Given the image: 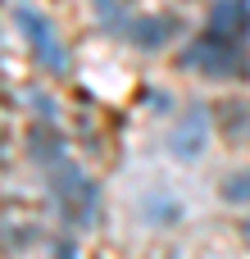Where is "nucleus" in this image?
I'll use <instances>...</instances> for the list:
<instances>
[{"label":"nucleus","instance_id":"nucleus-4","mask_svg":"<svg viewBox=\"0 0 250 259\" xmlns=\"http://www.w3.org/2000/svg\"><path fill=\"white\" fill-rule=\"evenodd\" d=\"M205 141H210V114H205V105H191V109L178 118L173 137H169V150H173L182 164H191V159L205 155Z\"/></svg>","mask_w":250,"mask_h":259},{"label":"nucleus","instance_id":"nucleus-1","mask_svg":"<svg viewBox=\"0 0 250 259\" xmlns=\"http://www.w3.org/2000/svg\"><path fill=\"white\" fill-rule=\"evenodd\" d=\"M50 196H55L64 223H73V228H91L96 205H100V191H96V182H91L73 159H64L59 168H50Z\"/></svg>","mask_w":250,"mask_h":259},{"label":"nucleus","instance_id":"nucleus-2","mask_svg":"<svg viewBox=\"0 0 250 259\" xmlns=\"http://www.w3.org/2000/svg\"><path fill=\"white\" fill-rule=\"evenodd\" d=\"M187 68H200L205 77H219V82H232V77H250V55L241 41H228L219 32H200L196 46H187L182 55Z\"/></svg>","mask_w":250,"mask_h":259},{"label":"nucleus","instance_id":"nucleus-3","mask_svg":"<svg viewBox=\"0 0 250 259\" xmlns=\"http://www.w3.org/2000/svg\"><path fill=\"white\" fill-rule=\"evenodd\" d=\"M14 23H18V32L27 36L32 55H36L50 73H68V50H64V41H59V32L50 27L46 14H36L32 5H14Z\"/></svg>","mask_w":250,"mask_h":259},{"label":"nucleus","instance_id":"nucleus-5","mask_svg":"<svg viewBox=\"0 0 250 259\" xmlns=\"http://www.w3.org/2000/svg\"><path fill=\"white\" fill-rule=\"evenodd\" d=\"M205 32H219L228 41H250V0H214L210 5V18H205Z\"/></svg>","mask_w":250,"mask_h":259},{"label":"nucleus","instance_id":"nucleus-6","mask_svg":"<svg viewBox=\"0 0 250 259\" xmlns=\"http://www.w3.org/2000/svg\"><path fill=\"white\" fill-rule=\"evenodd\" d=\"M173 27H178L173 18L155 14V18H128V27H123V32H128V41H132V46H141V50H159V46L173 36Z\"/></svg>","mask_w":250,"mask_h":259},{"label":"nucleus","instance_id":"nucleus-7","mask_svg":"<svg viewBox=\"0 0 250 259\" xmlns=\"http://www.w3.org/2000/svg\"><path fill=\"white\" fill-rule=\"evenodd\" d=\"M223 200L228 205H250V168H237L223 178Z\"/></svg>","mask_w":250,"mask_h":259},{"label":"nucleus","instance_id":"nucleus-9","mask_svg":"<svg viewBox=\"0 0 250 259\" xmlns=\"http://www.w3.org/2000/svg\"><path fill=\"white\" fill-rule=\"evenodd\" d=\"M241 237H246V241H250V219H246V223H241Z\"/></svg>","mask_w":250,"mask_h":259},{"label":"nucleus","instance_id":"nucleus-8","mask_svg":"<svg viewBox=\"0 0 250 259\" xmlns=\"http://www.w3.org/2000/svg\"><path fill=\"white\" fill-rule=\"evenodd\" d=\"M55 255H59V259H77V250H73L68 241H59V246H55Z\"/></svg>","mask_w":250,"mask_h":259}]
</instances>
